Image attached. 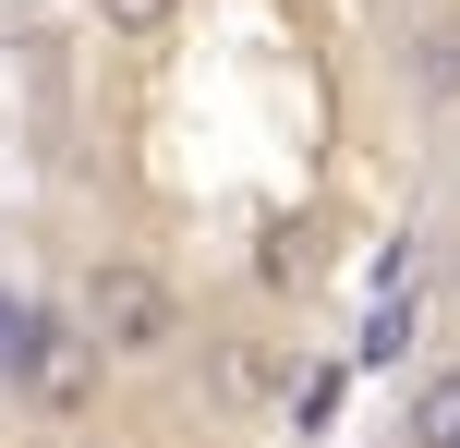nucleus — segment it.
I'll return each instance as SVG.
<instances>
[{"label": "nucleus", "instance_id": "nucleus-1", "mask_svg": "<svg viewBox=\"0 0 460 448\" xmlns=\"http://www.w3.org/2000/svg\"><path fill=\"white\" fill-rule=\"evenodd\" d=\"M85 339H97V364H158V352H182V291H170L158 267L110 255V267L85 279Z\"/></svg>", "mask_w": 460, "mask_h": 448}, {"label": "nucleus", "instance_id": "nucleus-2", "mask_svg": "<svg viewBox=\"0 0 460 448\" xmlns=\"http://www.w3.org/2000/svg\"><path fill=\"white\" fill-rule=\"evenodd\" d=\"M400 73L424 110H460V0H400Z\"/></svg>", "mask_w": 460, "mask_h": 448}, {"label": "nucleus", "instance_id": "nucleus-3", "mask_svg": "<svg viewBox=\"0 0 460 448\" xmlns=\"http://www.w3.org/2000/svg\"><path fill=\"white\" fill-rule=\"evenodd\" d=\"M85 388H97V339L49 328V339H37V364H24V400H37V412H85Z\"/></svg>", "mask_w": 460, "mask_h": 448}, {"label": "nucleus", "instance_id": "nucleus-4", "mask_svg": "<svg viewBox=\"0 0 460 448\" xmlns=\"http://www.w3.org/2000/svg\"><path fill=\"white\" fill-rule=\"evenodd\" d=\"M207 376H218V400H279V388H291V364H279L267 352V339H218V352H207Z\"/></svg>", "mask_w": 460, "mask_h": 448}, {"label": "nucleus", "instance_id": "nucleus-5", "mask_svg": "<svg viewBox=\"0 0 460 448\" xmlns=\"http://www.w3.org/2000/svg\"><path fill=\"white\" fill-rule=\"evenodd\" d=\"M400 448H460V364H437V376L400 400Z\"/></svg>", "mask_w": 460, "mask_h": 448}, {"label": "nucleus", "instance_id": "nucleus-6", "mask_svg": "<svg viewBox=\"0 0 460 448\" xmlns=\"http://www.w3.org/2000/svg\"><path fill=\"white\" fill-rule=\"evenodd\" d=\"M61 328V315H37L24 291H0V388H24V364H37V339Z\"/></svg>", "mask_w": 460, "mask_h": 448}, {"label": "nucleus", "instance_id": "nucleus-7", "mask_svg": "<svg viewBox=\"0 0 460 448\" xmlns=\"http://www.w3.org/2000/svg\"><path fill=\"white\" fill-rule=\"evenodd\" d=\"M170 13H182V0H97V24H110V37H158Z\"/></svg>", "mask_w": 460, "mask_h": 448}, {"label": "nucleus", "instance_id": "nucleus-8", "mask_svg": "<svg viewBox=\"0 0 460 448\" xmlns=\"http://www.w3.org/2000/svg\"><path fill=\"white\" fill-rule=\"evenodd\" d=\"M400 339H412V303H376V328H364V364H388Z\"/></svg>", "mask_w": 460, "mask_h": 448}]
</instances>
